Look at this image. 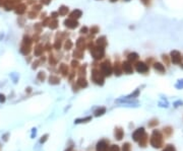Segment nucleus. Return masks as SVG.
<instances>
[{"mask_svg":"<svg viewBox=\"0 0 183 151\" xmlns=\"http://www.w3.org/2000/svg\"><path fill=\"white\" fill-rule=\"evenodd\" d=\"M76 85L79 86V87H81V88L86 87V86H88L86 79L84 78V77H79V79H77V81H76Z\"/></svg>","mask_w":183,"mask_h":151,"instance_id":"nucleus-22","label":"nucleus"},{"mask_svg":"<svg viewBox=\"0 0 183 151\" xmlns=\"http://www.w3.org/2000/svg\"><path fill=\"white\" fill-rule=\"evenodd\" d=\"M29 17L30 18H32V19H33V18H36L37 17V11H35V10H33V11H30L29 12Z\"/></svg>","mask_w":183,"mask_h":151,"instance_id":"nucleus-41","label":"nucleus"},{"mask_svg":"<svg viewBox=\"0 0 183 151\" xmlns=\"http://www.w3.org/2000/svg\"><path fill=\"white\" fill-rule=\"evenodd\" d=\"M45 78H46V73H45V72H43V71L39 72V74H38V79H40L41 81H44Z\"/></svg>","mask_w":183,"mask_h":151,"instance_id":"nucleus-38","label":"nucleus"},{"mask_svg":"<svg viewBox=\"0 0 183 151\" xmlns=\"http://www.w3.org/2000/svg\"><path fill=\"white\" fill-rule=\"evenodd\" d=\"M91 79L94 83L98 84V85H103L105 81V76L101 70L98 67H93L92 69V74H91Z\"/></svg>","mask_w":183,"mask_h":151,"instance_id":"nucleus-1","label":"nucleus"},{"mask_svg":"<svg viewBox=\"0 0 183 151\" xmlns=\"http://www.w3.org/2000/svg\"><path fill=\"white\" fill-rule=\"evenodd\" d=\"M58 72L62 75L63 77H67L69 74V67H68L67 64L65 63H60L58 67Z\"/></svg>","mask_w":183,"mask_h":151,"instance_id":"nucleus-11","label":"nucleus"},{"mask_svg":"<svg viewBox=\"0 0 183 151\" xmlns=\"http://www.w3.org/2000/svg\"><path fill=\"white\" fill-rule=\"evenodd\" d=\"M153 68H154V70L156 72L160 73V74H165L166 73V67H165V65L162 62H158V61H155L154 63H153Z\"/></svg>","mask_w":183,"mask_h":151,"instance_id":"nucleus-10","label":"nucleus"},{"mask_svg":"<svg viewBox=\"0 0 183 151\" xmlns=\"http://www.w3.org/2000/svg\"><path fill=\"white\" fill-rule=\"evenodd\" d=\"M44 52H45V48L42 44H38L35 47V50H34V54H35L36 57H41Z\"/></svg>","mask_w":183,"mask_h":151,"instance_id":"nucleus-17","label":"nucleus"},{"mask_svg":"<svg viewBox=\"0 0 183 151\" xmlns=\"http://www.w3.org/2000/svg\"><path fill=\"white\" fill-rule=\"evenodd\" d=\"M52 0H41L40 3L43 4V5H49L50 3H51Z\"/></svg>","mask_w":183,"mask_h":151,"instance_id":"nucleus-45","label":"nucleus"},{"mask_svg":"<svg viewBox=\"0 0 183 151\" xmlns=\"http://www.w3.org/2000/svg\"><path fill=\"white\" fill-rule=\"evenodd\" d=\"M123 151H130V146L128 143H126L125 145H123Z\"/></svg>","mask_w":183,"mask_h":151,"instance_id":"nucleus-46","label":"nucleus"},{"mask_svg":"<svg viewBox=\"0 0 183 151\" xmlns=\"http://www.w3.org/2000/svg\"><path fill=\"white\" fill-rule=\"evenodd\" d=\"M57 11H58V13H59V16H65V15H67L68 13H69V8L66 5H61V6H59Z\"/></svg>","mask_w":183,"mask_h":151,"instance_id":"nucleus-18","label":"nucleus"},{"mask_svg":"<svg viewBox=\"0 0 183 151\" xmlns=\"http://www.w3.org/2000/svg\"><path fill=\"white\" fill-rule=\"evenodd\" d=\"M122 134H123V132L121 131V129L116 130V132H115V136L117 137V139H118V140H120V139L122 138Z\"/></svg>","mask_w":183,"mask_h":151,"instance_id":"nucleus-39","label":"nucleus"},{"mask_svg":"<svg viewBox=\"0 0 183 151\" xmlns=\"http://www.w3.org/2000/svg\"><path fill=\"white\" fill-rule=\"evenodd\" d=\"M79 34L81 35H88L89 34V27L88 26H81V29H79Z\"/></svg>","mask_w":183,"mask_h":151,"instance_id":"nucleus-34","label":"nucleus"},{"mask_svg":"<svg viewBox=\"0 0 183 151\" xmlns=\"http://www.w3.org/2000/svg\"><path fill=\"white\" fill-rule=\"evenodd\" d=\"M118 0H110V2H112V3H114V2H117Z\"/></svg>","mask_w":183,"mask_h":151,"instance_id":"nucleus-50","label":"nucleus"},{"mask_svg":"<svg viewBox=\"0 0 183 151\" xmlns=\"http://www.w3.org/2000/svg\"><path fill=\"white\" fill-rule=\"evenodd\" d=\"M63 24H64V26L68 29H75L76 27H79V20L68 17V18H65V19H64Z\"/></svg>","mask_w":183,"mask_h":151,"instance_id":"nucleus-7","label":"nucleus"},{"mask_svg":"<svg viewBox=\"0 0 183 151\" xmlns=\"http://www.w3.org/2000/svg\"><path fill=\"white\" fill-rule=\"evenodd\" d=\"M99 69L101 70V72L104 74L105 77L107 76H111L112 73H113V65H112L111 61L109 59H105L103 62L100 63V67Z\"/></svg>","mask_w":183,"mask_h":151,"instance_id":"nucleus-3","label":"nucleus"},{"mask_svg":"<svg viewBox=\"0 0 183 151\" xmlns=\"http://www.w3.org/2000/svg\"><path fill=\"white\" fill-rule=\"evenodd\" d=\"M133 68L135 69L136 72L141 73V74H146V73L150 72V66L146 63V61H137L133 64Z\"/></svg>","mask_w":183,"mask_h":151,"instance_id":"nucleus-6","label":"nucleus"},{"mask_svg":"<svg viewBox=\"0 0 183 151\" xmlns=\"http://www.w3.org/2000/svg\"><path fill=\"white\" fill-rule=\"evenodd\" d=\"M121 66H122V71L123 73H125V74H131V73H133V65H132V63H130L129 61H124V62L121 63Z\"/></svg>","mask_w":183,"mask_h":151,"instance_id":"nucleus-8","label":"nucleus"},{"mask_svg":"<svg viewBox=\"0 0 183 151\" xmlns=\"http://www.w3.org/2000/svg\"><path fill=\"white\" fill-rule=\"evenodd\" d=\"M49 29H52V31H54V29H58V26H59V22H58V20L57 19H52L51 18V21H50V24H49Z\"/></svg>","mask_w":183,"mask_h":151,"instance_id":"nucleus-27","label":"nucleus"},{"mask_svg":"<svg viewBox=\"0 0 183 151\" xmlns=\"http://www.w3.org/2000/svg\"><path fill=\"white\" fill-rule=\"evenodd\" d=\"M143 135H145V131H143V128H140V129H137L136 131L133 133V139H134L135 141H137L138 139L143 138Z\"/></svg>","mask_w":183,"mask_h":151,"instance_id":"nucleus-21","label":"nucleus"},{"mask_svg":"<svg viewBox=\"0 0 183 151\" xmlns=\"http://www.w3.org/2000/svg\"><path fill=\"white\" fill-rule=\"evenodd\" d=\"M86 64L84 65H81L79 67V77H84L86 76Z\"/></svg>","mask_w":183,"mask_h":151,"instance_id":"nucleus-25","label":"nucleus"},{"mask_svg":"<svg viewBox=\"0 0 183 151\" xmlns=\"http://www.w3.org/2000/svg\"><path fill=\"white\" fill-rule=\"evenodd\" d=\"M95 45L96 46H99V47H102V48H106L107 45H108V41H107V38L105 36H100L99 38L96 39Z\"/></svg>","mask_w":183,"mask_h":151,"instance_id":"nucleus-12","label":"nucleus"},{"mask_svg":"<svg viewBox=\"0 0 183 151\" xmlns=\"http://www.w3.org/2000/svg\"><path fill=\"white\" fill-rule=\"evenodd\" d=\"M0 100H1V102H4V100H5V98H4V95L0 94Z\"/></svg>","mask_w":183,"mask_h":151,"instance_id":"nucleus-49","label":"nucleus"},{"mask_svg":"<svg viewBox=\"0 0 183 151\" xmlns=\"http://www.w3.org/2000/svg\"><path fill=\"white\" fill-rule=\"evenodd\" d=\"M58 57H57V55H53L52 53H50L49 57H48V62L51 66H55L57 65V63H58Z\"/></svg>","mask_w":183,"mask_h":151,"instance_id":"nucleus-20","label":"nucleus"},{"mask_svg":"<svg viewBox=\"0 0 183 151\" xmlns=\"http://www.w3.org/2000/svg\"><path fill=\"white\" fill-rule=\"evenodd\" d=\"M100 33V27L98 26H92L91 27H89V34L90 35H97V34Z\"/></svg>","mask_w":183,"mask_h":151,"instance_id":"nucleus-26","label":"nucleus"},{"mask_svg":"<svg viewBox=\"0 0 183 151\" xmlns=\"http://www.w3.org/2000/svg\"><path fill=\"white\" fill-rule=\"evenodd\" d=\"M126 58H127V61H129L130 63L134 64L135 62H137L139 59V55L136 53V52H130V53H128L126 55Z\"/></svg>","mask_w":183,"mask_h":151,"instance_id":"nucleus-13","label":"nucleus"},{"mask_svg":"<svg viewBox=\"0 0 183 151\" xmlns=\"http://www.w3.org/2000/svg\"><path fill=\"white\" fill-rule=\"evenodd\" d=\"M33 10H35V11H40L41 9H42V4H36V5H34L33 6Z\"/></svg>","mask_w":183,"mask_h":151,"instance_id":"nucleus-43","label":"nucleus"},{"mask_svg":"<svg viewBox=\"0 0 183 151\" xmlns=\"http://www.w3.org/2000/svg\"><path fill=\"white\" fill-rule=\"evenodd\" d=\"M113 73L116 75V76H120V75L123 73L122 66H121V63L119 62V61H116V62L113 64Z\"/></svg>","mask_w":183,"mask_h":151,"instance_id":"nucleus-14","label":"nucleus"},{"mask_svg":"<svg viewBox=\"0 0 183 151\" xmlns=\"http://www.w3.org/2000/svg\"><path fill=\"white\" fill-rule=\"evenodd\" d=\"M163 151H175V148H174V146L172 145H168Z\"/></svg>","mask_w":183,"mask_h":151,"instance_id":"nucleus-44","label":"nucleus"},{"mask_svg":"<svg viewBox=\"0 0 183 151\" xmlns=\"http://www.w3.org/2000/svg\"><path fill=\"white\" fill-rule=\"evenodd\" d=\"M110 151H119V148L116 145H113L111 147V150H110Z\"/></svg>","mask_w":183,"mask_h":151,"instance_id":"nucleus-47","label":"nucleus"},{"mask_svg":"<svg viewBox=\"0 0 183 151\" xmlns=\"http://www.w3.org/2000/svg\"><path fill=\"white\" fill-rule=\"evenodd\" d=\"M34 29L36 31L37 34H41L43 31V24H36L35 26H34Z\"/></svg>","mask_w":183,"mask_h":151,"instance_id":"nucleus-32","label":"nucleus"},{"mask_svg":"<svg viewBox=\"0 0 183 151\" xmlns=\"http://www.w3.org/2000/svg\"><path fill=\"white\" fill-rule=\"evenodd\" d=\"M81 16H82V11L81 10V9H74V10H72L71 12H69V16L68 17L79 20Z\"/></svg>","mask_w":183,"mask_h":151,"instance_id":"nucleus-16","label":"nucleus"},{"mask_svg":"<svg viewBox=\"0 0 183 151\" xmlns=\"http://www.w3.org/2000/svg\"><path fill=\"white\" fill-rule=\"evenodd\" d=\"M72 57H73V59H76V60H81V59H84V51L79 50L76 48L75 50H73Z\"/></svg>","mask_w":183,"mask_h":151,"instance_id":"nucleus-15","label":"nucleus"},{"mask_svg":"<svg viewBox=\"0 0 183 151\" xmlns=\"http://www.w3.org/2000/svg\"><path fill=\"white\" fill-rule=\"evenodd\" d=\"M105 112H106V109H105V107H101V109H97V111L95 112V114H96V116H101V115H103Z\"/></svg>","mask_w":183,"mask_h":151,"instance_id":"nucleus-37","label":"nucleus"},{"mask_svg":"<svg viewBox=\"0 0 183 151\" xmlns=\"http://www.w3.org/2000/svg\"><path fill=\"white\" fill-rule=\"evenodd\" d=\"M171 59V63L174 65H183V55L178 50H172L169 54Z\"/></svg>","mask_w":183,"mask_h":151,"instance_id":"nucleus-5","label":"nucleus"},{"mask_svg":"<svg viewBox=\"0 0 183 151\" xmlns=\"http://www.w3.org/2000/svg\"><path fill=\"white\" fill-rule=\"evenodd\" d=\"M108 150V146H107V144L104 142V141H102V142H100L98 144L97 146V151H107Z\"/></svg>","mask_w":183,"mask_h":151,"instance_id":"nucleus-28","label":"nucleus"},{"mask_svg":"<svg viewBox=\"0 0 183 151\" xmlns=\"http://www.w3.org/2000/svg\"><path fill=\"white\" fill-rule=\"evenodd\" d=\"M123 1H129V0H123Z\"/></svg>","mask_w":183,"mask_h":151,"instance_id":"nucleus-51","label":"nucleus"},{"mask_svg":"<svg viewBox=\"0 0 183 151\" xmlns=\"http://www.w3.org/2000/svg\"><path fill=\"white\" fill-rule=\"evenodd\" d=\"M140 2L146 6V7H150L153 3V0H140Z\"/></svg>","mask_w":183,"mask_h":151,"instance_id":"nucleus-35","label":"nucleus"},{"mask_svg":"<svg viewBox=\"0 0 183 151\" xmlns=\"http://www.w3.org/2000/svg\"><path fill=\"white\" fill-rule=\"evenodd\" d=\"M73 42L70 39H67V40H65L64 41V43H63V49L65 50L66 52H68V51H71L72 50V48H73Z\"/></svg>","mask_w":183,"mask_h":151,"instance_id":"nucleus-19","label":"nucleus"},{"mask_svg":"<svg viewBox=\"0 0 183 151\" xmlns=\"http://www.w3.org/2000/svg\"><path fill=\"white\" fill-rule=\"evenodd\" d=\"M70 65H71V69H79V67L81 66V64H79V60H76V59H73V60L70 62Z\"/></svg>","mask_w":183,"mask_h":151,"instance_id":"nucleus-31","label":"nucleus"},{"mask_svg":"<svg viewBox=\"0 0 183 151\" xmlns=\"http://www.w3.org/2000/svg\"><path fill=\"white\" fill-rule=\"evenodd\" d=\"M90 51V54L91 56L93 57V59L95 61H100L102 60L103 58H104L105 56H106V52H105V48H102V47H99V46H94L93 48H92L91 50H89Z\"/></svg>","mask_w":183,"mask_h":151,"instance_id":"nucleus-2","label":"nucleus"},{"mask_svg":"<svg viewBox=\"0 0 183 151\" xmlns=\"http://www.w3.org/2000/svg\"><path fill=\"white\" fill-rule=\"evenodd\" d=\"M59 16V13L58 11H53V12L51 13V15H50V17L52 18V19H57Z\"/></svg>","mask_w":183,"mask_h":151,"instance_id":"nucleus-40","label":"nucleus"},{"mask_svg":"<svg viewBox=\"0 0 183 151\" xmlns=\"http://www.w3.org/2000/svg\"><path fill=\"white\" fill-rule=\"evenodd\" d=\"M151 144L154 146L155 148H160L163 145V136H162L161 132L155 130L153 132L152 138H151Z\"/></svg>","mask_w":183,"mask_h":151,"instance_id":"nucleus-4","label":"nucleus"},{"mask_svg":"<svg viewBox=\"0 0 183 151\" xmlns=\"http://www.w3.org/2000/svg\"><path fill=\"white\" fill-rule=\"evenodd\" d=\"M53 49L56 50V51H60L61 48L63 47V42L60 40H55V42L53 43Z\"/></svg>","mask_w":183,"mask_h":151,"instance_id":"nucleus-23","label":"nucleus"},{"mask_svg":"<svg viewBox=\"0 0 183 151\" xmlns=\"http://www.w3.org/2000/svg\"><path fill=\"white\" fill-rule=\"evenodd\" d=\"M155 58L154 57H148V58H146V63L148 64V66H151V65H153V63L155 62Z\"/></svg>","mask_w":183,"mask_h":151,"instance_id":"nucleus-36","label":"nucleus"},{"mask_svg":"<svg viewBox=\"0 0 183 151\" xmlns=\"http://www.w3.org/2000/svg\"><path fill=\"white\" fill-rule=\"evenodd\" d=\"M162 61H163V63L164 65H166V66H170L171 65V59H170V56L169 55H167V54H163L162 55Z\"/></svg>","mask_w":183,"mask_h":151,"instance_id":"nucleus-24","label":"nucleus"},{"mask_svg":"<svg viewBox=\"0 0 183 151\" xmlns=\"http://www.w3.org/2000/svg\"><path fill=\"white\" fill-rule=\"evenodd\" d=\"M86 43H88V41H86V36H79L76 40V42H75V47H76L77 49L84 51V50L86 49Z\"/></svg>","mask_w":183,"mask_h":151,"instance_id":"nucleus-9","label":"nucleus"},{"mask_svg":"<svg viewBox=\"0 0 183 151\" xmlns=\"http://www.w3.org/2000/svg\"><path fill=\"white\" fill-rule=\"evenodd\" d=\"M15 11H17V13H18V14H22L26 11V5L24 4H19L17 6V8L15 9Z\"/></svg>","mask_w":183,"mask_h":151,"instance_id":"nucleus-30","label":"nucleus"},{"mask_svg":"<svg viewBox=\"0 0 183 151\" xmlns=\"http://www.w3.org/2000/svg\"><path fill=\"white\" fill-rule=\"evenodd\" d=\"M49 80H50V83L51 84H58L59 82H60V78H59L58 76H56V75H51V76L49 77Z\"/></svg>","mask_w":183,"mask_h":151,"instance_id":"nucleus-29","label":"nucleus"},{"mask_svg":"<svg viewBox=\"0 0 183 151\" xmlns=\"http://www.w3.org/2000/svg\"><path fill=\"white\" fill-rule=\"evenodd\" d=\"M153 123H150V124H148V126H150V127H153V126H155V125H158V121H156V120H154V121H152Z\"/></svg>","mask_w":183,"mask_h":151,"instance_id":"nucleus-48","label":"nucleus"},{"mask_svg":"<svg viewBox=\"0 0 183 151\" xmlns=\"http://www.w3.org/2000/svg\"><path fill=\"white\" fill-rule=\"evenodd\" d=\"M44 48L45 51L49 52V53H52V51H53V45H51L50 43H47L46 45H44Z\"/></svg>","mask_w":183,"mask_h":151,"instance_id":"nucleus-33","label":"nucleus"},{"mask_svg":"<svg viewBox=\"0 0 183 151\" xmlns=\"http://www.w3.org/2000/svg\"><path fill=\"white\" fill-rule=\"evenodd\" d=\"M164 132L167 134V136H170L171 133H172V129H171L170 127H167V128H164Z\"/></svg>","mask_w":183,"mask_h":151,"instance_id":"nucleus-42","label":"nucleus"}]
</instances>
